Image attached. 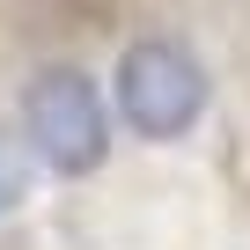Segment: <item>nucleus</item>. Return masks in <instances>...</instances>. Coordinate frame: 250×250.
<instances>
[{
  "mask_svg": "<svg viewBox=\"0 0 250 250\" xmlns=\"http://www.w3.org/2000/svg\"><path fill=\"white\" fill-rule=\"evenodd\" d=\"M0 250H250L199 0H0Z\"/></svg>",
  "mask_w": 250,
  "mask_h": 250,
  "instance_id": "1",
  "label": "nucleus"
},
{
  "mask_svg": "<svg viewBox=\"0 0 250 250\" xmlns=\"http://www.w3.org/2000/svg\"><path fill=\"white\" fill-rule=\"evenodd\" d=\"M199 8H206V37L221 52L235 118H243V133H250V0H199Z\"/></svg>",
  "mask_w": 250,
  "mask_h": 250,
  "instance_id": "2",
  "label": "nucleus"
}]
</instances>
